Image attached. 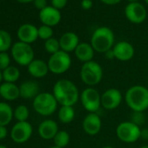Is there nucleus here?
I'll use <instances>...</instances> for the list:
<instances>
[{"label": "nucleus", "mask_w": 148, "mask_h": 148, "mask_svg": "<svg viewBox=\"0 0 148 148\" xmlns=\"http://www.w3.org/2000/svg\"><path fill=\"white\" fill-rule=\"evenodd\" d=\"M122 101V94L119 90L111 88L101 95V106L106 110H114L119 106Z\"/></svg>", "instance_id": "9b49d317"}, {"label": "nucleus", "mask_w": 148, "mask_h": 148, "mask_svg": "<svg viewBox=\"0 0 148 148\" xmlns=\"http://www.w3.org/2000/svg\"><path fill=\"white\" fill-rule=\"evenodd\" d=\"M145 3H146V4L148 5V0H145Z\"/></svg>", "instance_id": "de8ad7c7"}, {"label": "nucleus", "mask_w": 148, "mask_h": 148, "mask_svg": "<svg viewBox=\"0 0 148 148\" xmlns=\"http://www.w3.org/2000/svg\"><path fill=\"white\" fill-rule=\"evenodd\" d=\"M66 3H67V0H51L52 7L56 8L57 10L64 8Z\"/></svg>", "instance_id": "473e14b6"}, {"label": "nucleus", "mask_w": 148, "mask_h": 148, "mask_svg": "<svg viewBox=\"0 0 148 148\" xmlns=\"http://www.w3.org/2000/svg\"><path fill=\"white\" fill-rule=\"evenodd\" d=\"M75 118V111L72 106H63L58 111V119L64 124L71 123Z\"/></svg>", "instance_id": "b1692460"}, {"label": "nucleus", "mask_w": 148, "mask_h": 148, "mask_svg": "<svg viewBox=\"0 0 148 148\" xmlns=\"http://www.w3.org/2000/svg\"><path fill=\"white\" fill-rule=\"evenodd\" d=\"M128 1H130V2H132V3H133V2L137 1V0H128Z\"/></svg>", "instance_id": "c03bdc74"}, {"label": "nucleus", "mask_w": 148, "mask_h": 148, "mask_svg": "<svg viewBox=\"0 0 148 148\" xmlns=\"http://www.w3.org/2000/svg\"><path fill=\"white\" fill-rule=\"evenodd\" d=\"M39 18L45 25L51 27L59 23L61 19V14L56 8L47 6L40 11Z\"/></svg>", "instance_id": "4468645a"}, {"label": "nucleus", "mask_w": 148, "mask_h": 148, "mask_svg": "<svg viewBox=\"0 0 148 148\" xmlns=\"http://www.w3.org/2000/svg\"><path fill=\"white\" fill-rule=\"evenodd\" d=\"M103 148H114V147H112V146H110V145H107V146H104Z\"/></svg>", "instance_id": "37998d69"}, {"label": "nucleus", "mask_w": 148, "mask_h": 148, "mask_svg": "<svg viewBox=\"0 0 148 148\" xmlns=\"http://www.w3.org/2000/svg\"><path fill=\"white\" fill-rule=\"evenodd\" d=\"M81 5H82L83 9L89 10L92 6V0H83L81 3Z\"/></svg>", "instance_id": "f704fd0d"}, {"label": "nucleus", "mask_w": 148, "mask_h": 148, "mask_svg": "<svg viewBox=\"0 0 148 148\" xmlns=\"http://www.w3.org/2000/svg\"><path fill=\"white\" fill-rule=\"evenodd\" d=\"M0 148H6V146H5V145H0Z\"/></svg>", "instance_id": "a18cd8bd"}, {"label": "nucleus", "mask_w": 148, "mask_h": 148, "mask_svg": "<svg viewBox=\"0 0 148 148\" xmlns=\"http://www.w3.org/2000/svg\"><path fill=\"white\" fill-rule=\"evenodd\" d=\"M35 6L38 9L43 10L45 9L46 6V0H35Z\"/></svg>", "instance_id": "72a5a7b5"}, {"label": "nucleus", "mask_w": 148, "mask_h": 148, "mask_svg": "<svg viewBox=\"0 0 148 148\" xmlns=\"http://www.w3.org/2000/svg\"><path fill=\"white\" fill-rule=\"evenodd\" d=\"M92 46L94 51L106 53L111 50L114 43V35L112 31L108 27L98 28L92 36Z\"/></svg>", "instance_id": "7ed1b4c3"}, {"label": "nucleus", "mask_w": 148, "mask_h": 148, "mask_svg": "<svg viewBox=\"0 0 148 148\" xmlns=\"http://www.w3.org/2000/svg\"><path fill=\"white\" fill-rule=\"evenodd\" d=\"M14 115L15 118L18 120V122L26 121L29 117V110L25 106H18L14 112Z\"/></svg>", "instance_id": "cd10ccee"}, {"label": "nucleus", "mask_w": 148, "mask_h": 148, "mask_svg": "<svg viewBox=\"0 0 148 148\" xmlns=\"http://www.w3.org/2000/svg\"><path fill=\"white\" fill-rule=\"evenodd\" d=\"M10 64V58L9 55L5 52L0 53V70H5L9 67Z\"/></svg>", "instance_id": "2f4dec72"}, {"label": "nucleus", "mask_w": 148, "mask_h": 148, "mask_svg": "<svg viewBox=\"0 0 148 148\" xmlns=\"http://www.w3.org/2000/svg\"><path fill=\"white\" fill-rule=\"evenodd\" d=\"M140 137L143 138H145V139H148V129H143V130H141Z\"/></svg>", "instance_id": "58836bf2"}, {"label": "nucleus", "mask_w": 148, "mask_h": 148, "mask_svg": "<svg viewBox=\"0 0 148 148\" xmlns=\"http://www.w3.org/2000/svg\"><path fill=\"white\" fill-rule=\"evenodd\" d=\"M101 1L106 5H117L118 3L120 2V0H101Z\"/></svg>", "instance_id": "e433bc0d"}, {"label": "nucleus", "mask_w": 148, "mask_h": 148, "mask_svg": "<svg viewBox=\"0 0 148 148\" xmlns=\"http://www.w3.org/2000/svg\"><path fill=\"white\" fill-rule=\"evenodd\" d=\"M74 51H75L77 58L84 63L92 61L94 56V49L92 48V45L88 43L79 44V45Z\"/></svg>", "instance_id": "6ab92c4d"}, {"label": "nucleus", "mask_w": 148, "mask_h": 148, "mask_svg": "<svg viewBox=\"0 0 148 148\" xmlns=\"http://www.w3.org/2000/svg\"><path fill=\"white\" fill-rule=\"evenodd\" d=\"M106 58H108V59H112V58H115V56H114V53H113V51L111 49V50H109V51H107L106 53Z\"/></svg>", "instance_id": "4c0bfd02"}, {"label": "nucleus", "mask_w": 148, "mask_h": 148, "mask_svg": "<svg viewBox=\"0 0 148 148\" xmlns=\"http://www.w3.org/2000/svg\"><path fill=\"white\" fill-rule=\"evenodd\" d=\"M12 109L6 103H0V125H8L12 119Z\"/></svg>", "instance_id": "5701e85b"}, {"label": "nucleus", "mask_w": 148, "mask_h": 148, "mask_svg": "<svg viewBox=\"0 0 148 148\" xmlns=\"http://www.w3.org/2000/svg\"><path fill=\"white\" fill-rule=\"evenodd\" d=\"M51 148H60V147H58V146L55 145V146H52V147H51Z\"/></svg>", "instance_id": "49530a36"}, {"label": "nucleus", "mask_w": 148, "mask_h": 148, "mask_svg": "<svg viewBox=\"0 0 148 148\" xmlns=\"http://www.w3.org/2000/svg\"><path fill=\"white\" fill-rule=\"evenodd\" d=\"M83 129L90 136L97 135L102 127V122L99 116L96 113H89L83 120Z\"/></svg>", "instance_id": "ddd939ff"}, {"label": "nucleus", "mask_w": 148, "mask_h": 148, "mask_svg": "<svg viewBox=\"0 0 148 148\" xmlns=\"http://www.w3.org/2000/svg\"><path fill=\"white\" fill-rule=\"evenodd\" d=\"M58 132V124L51 119H46L43 121L38 126L39 136L44 139L54 138V137Z\"/></svg>", "instance_id": "a211bd4d"}, {"label": "nucleus", "mask_w": 148, "mask_h": 148, "mask_svg": "<svg viewBox=\"0 0 148 148\" xmlns=\"http://www.w3.org/2000/svg\"><path fill=\"white\" fill-rule=\"evenodd\" d=\"M12 44V38L10 34L0 30V51L5 52L7 51Z\"/></svg>", "instance_id": "bb28decb"}, {"label": "nucleus", "mask_w": 148, "mask_h": 148, "mask_svg": "<svg viewBox=\"0 0 148 148\" xmlns=\"http://www.w3.org/2000/svg\"><path fill=\"white\" fill-rule=\"evenodd\" d=\"M125 99L133 112H143L148 108V89L143 86H133L127 90Z\"/></svg>", "instance_id": "f03ea898"}, {"label": "nucleus", "mask_w": 148, "mask_h": 148, "mask_svg": "<svg viewBox=\"0 0 148 148\" xmlns=\"http://www.w3.org/2000/svg\"><path fill=\"white\" fill-rule=\"evenodd\" d=\"M19 75L20 73L17 67L9 66L3 72V79L8 83H13L18 79Z\"/></svg>", "instance_id": "393cba45"}, {"label": "nucleus", "mask_w": 148, "mask_h": 148, "mask_svg": "<svg viewBox=\"0 0 148 148\" xmlns=\"http://www.w3.org/2000/svg\"><path fill=\"white\" fill-rule=\"evenodd\" d=\"M141 130L139 126L131 121L120 123L116 129L117 137L125 143H134L140 138Z\"/></svg>", "instance_id": "0eeeda50"}, {"label": "nucleus", "mask_w": 148, "mask_h": 148, "mask_svg": "<svg viewBox=\"0 0 148 148\" xmlns=\"http://www.w3.org/2000/svg\"><path fill=\"white\" fill-rule=\"evenodd\" d=\"M12 57L20 65H29L34 58V52L29 44L24 42L16 43L12 49Z\"/></svg>", "instance_id": "1a4fd4ad"}, {"label": "nucleus", "mask_w": 148, "mask_h": 148, "mask_svg": "<svg viewBox=\"0 0 148 148\" xmlns=\"http://www.w3.org/2000/svg\"><path fill=\"white\" fill-rule=\"evenodd\" d=\"M2 79H3V74L1 73V71H0V82H1Z\"/></svg>", "instance_id": "a19ab883"}, {"label": "nucleus", "mask_w": 148, "mask_h": 148, "mask_svg": "<svg viewBox=\"0 0 148 148\" xmlns=\"http://www.w3.org/2000/svg\"><path fill=\"white\" fill-rule=\"evenodd\" d=\"M58 102L53 94L49 92L39 93L33 100L35 111L42 116H50L57 110Z\"/></svg>", "instance_id": "39448f33"}, {"label": "nucleus", "mask_w": 148, "mask_h": 148, "mask_svg": "<svg viewBox=\"0 0 148 148\" xmlns=\"http://www.w3.org/2000/svg\"><path fill=\"white\" fill-rule=\"evenodd\" d=\"M52 34H53V32L50 26L43 25V26L39 27V29H38V37L42 39L48 40V39L51 38Z\"/></svg>", "instance_id": "c756f323"}, {"label": "nucleus", "mask_w": 148, "mask_h": 148, "mask_svg": "<svg viewBox=\"0 0 148 148\" xmlns=\"http://www.w3.org/2000/svg\"><path fill=\"white\" fill-rule=\"evenodd\" d=\"M125 13L129 21L134 24L142 23L146 18L145 8L139 3H130L125 10Z\"/></svg>", "instance_id": "f8f14e48"}, {"label": "nucleus", "mask_w": 148, "mask_h": 148, "mask_svg": "<svg viewBox=\"0 0 148 148\" xmlns=\"http://www.w3.org/2000/svg\"><path fill=\"white\" fill-rule=\"evenodd\" d=\"M53 95L58 104L62 106H72L79 97V89L73 82L68 79H60L53 86Z\"/></svg>", "instance_id": "f257e3e1"}, {"label": "nucleus", "mask_w": 148, "mask_h": 148, "mask_svg": "<svg viewBox=\"0 0 148 148\" xmlns=\"http://www.w3.org/2000/svg\"><path fill=\"white\" fill-rule=\"evenodd\" d=\"M71 64V58L69 53L60 50L52 54L48 61L49 71L54 74H63L66 72Z\"/></svg>", "instance_id": "423d86ee"}, {"label": "nucleus", "mask_w": 148, "mask_h": 148, "mask_svg": "<svg viewBox=\"0 0 148 148\" xmlns=\"http://www.w3.org/2000/svg\"><path fill=\"white\" fill-rule=\"evenodd\" d=\"M80 78L83 83L90 87L98 85L103 78V69L95 61L84 63L80 69Z\"/></svg>", "instance_id": "20e7f679"}, {"label": "nucleus", "mask_w": 148, "mask_h": 148, "mask_svg": "<svg viewBox=\"0 0 148 148\" xmlns=\"http://www.w3.org/2000/svg\"><path fill=\"white\" fill-rule=\"evenodd\" d=\"M80 100L83 107L90 113H95L101 106V96L99 92L92 87H88L82 92Z\"/></svg>", "instance_id": "6e6552de"}, {"label": "nucleus", "mask_w": 148, "mask_h": 148, "mask_svg": "<svg viewBox=\"0 0 148 148\" xmlns=\"http://www.w3.org/2000/svg\"><path fill=\"white\" fill-rule=\"evenodd\" d=\"M18 38L21 42L30 44L34 42L38 37V29H37L34 25L30 24H25L20 26L18 32Z\"/></svg>", "instance_id": "dca6fc26"}, {"label": "nucleus", "mask_w": 148, "mask_h": 148, "mask_svg": "<svg viewBox=\"0 0 148 148\" xmlns=\"http://www.w3.org/2000/svg\"><path fill=\"white\" fill-rule=\"evenodd\" d=\"M20 96L24 99H32L36 98L38 95L39 87L38 83L34 81H26L24 82L20 87Z\"/></svg>", "instance_id": "4be33fe9"}, {"label": "nucleus", "mask_w": 148, "mask_h": 148, "mask_svg": "<svg viewBox=\"0 0 148 148\" xmlns=\"http://www.w3.org/2000/svg\"><path fill=\"white\" fill-rule=\"evenodd\" d=\"M45 50L49 53H51V55L58 52V51H60L59 50V48H60L59 41H58L56 38H53L45 41Z\"/></svg>", "instance_id": "c85d7f7f"}, {"label": "nucleus", "mask_w": 148, "mask_h": 148, "mask_svg": "<svg viewBox=\"0 0 148 148\" xmlns=\"http://www.w3.org/2000/svg\"><path fill=\"white\" fill-rule=\"evenodd\" d=\"M131 122H132L133 124L137 125L138 126H140L142 125H144L145 123V115L143 112H133L132 114L131 115Z\"/></svg>", "instance_id": "7c9ffc66"}, {"label": "nucleus", "mask_w": 148, "mask_h": 148, "mask_svg": "<svg viewBox=\"0 0 148 148\" xmlns=\"http://www.w3.org/2000/svg\"><path fill=\"white\" fill-rule=\"evenodd\" d=\"M28 71L31 75L35 78H43L49 71L48 64L40 59L33 60L28 65Z\"/></svg>", "instance_id": "aec40b11"}, {"label": "nucleus", "mask_w": 148, "mask_h": 148, "mask_svg": "<svg viewBox=\"0 0 148 148\" xmlns=\"http://www.w3.org/2000/svg\"><path fill=\"white\" fill-rule=\"evenodd\" d=\"M140 148H148V145H142Z\"/></svg>", "instance_id": "79ce46f5"}, {"label": "nucleus", "mask_w": 148, "mask_h": 148, "mask_svg": "<svg viewBox=\"0 0 148 148\" xmlns=\"http://www.w3.org/2000/svg\"><path fill=\"white\" fill-rule=\"evenodd\" d=\"M32 126L27 121L18 122L12 129V138L16 143H25L32 136Z\"/></svg>", "instance_id": "9d476101"}, {"label": "nucleus", "mask_w": 148, "mask_h": 148, "mask_svg": "<svg viewBox=\"0 0 148 148\" xmlns=\"http://www.w3.org/2000/svg\"><path fill=\"white\" fill-rule=\"evenodd\" d=\"M18 1L20 3H29V2H32V0H18Z\"/></svg>", "instance_id": "ea45409f"}, {"label": "nucleus", "mask_w": 148, "mask_h": 148, "mask_svg": "<svg viewBox=\"0 0 148 148\" xmlns=\"http://www.w3.org/2000/svg\"><path fill=\"white\" fill-rule=\"evenodd\" d=\"M115 58L120 61H128L132 58L134 55L133 46L125 41L118 43L112 49Z\"/></svg>", "instance_id": "2eb2a0df"}, {"label": "nucleus", "mask_w": 148, "mask_h": 148, "mask_svg": "<svg viewBox=\"0 0 148 148\" xmlns=\"http://www.w3.org/2000/svg\"><path fill=\"white\" fill-rule=\"evenodd\" d=\"M53 140L56 146L64 148L70 142V135L66 131H58V132L54 137Z\"/></svg>", "instance_id": "a878e982"}, {"label": "nucleus", "mask_w": 148, "mask_h": 148, "mask_svg": "<svg viewBox=\"0 0 148 148\" xmlns=\"http://www.w3.org/2000/svg\"><path fill=\"white\" fill-rule=\"evenodd\" d=\"M7 135V130L5 126L0 125V139L5 138Z\"/></svg>", "instance_id": "c9c22d12"}, {"label": "nucleus", "mask_w": 148, "mask_h": 148, "mask_svg": "<svg viewBox=\"0 0 148 148\" xmlns=\"http://www.w3.org/2000/svg\"><path fill=\"white\" fill-rule=\"evenodd\" d=\"M79 37L74 32H66L63 34L59 39V45L62 51L65 52H71L75 51L79 45Z\"/></svg>", "instance_id": "f3484780"}, {"label": "nucleus", "mask_w": 148, "mask_h": 148, "mask_svg": "<svg viewBox=\"0 0 148 148\" xmlns=\"http://www.w3.org/2000/svg\"><path fill=\"white\" fill-rule=\"evenodd\" d=\"M0 95L7 100H15L20 96V91L13 83L6 82L0 86Z\"/></svg>", "instance_id": "412c9836"}]
</instances>
